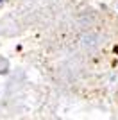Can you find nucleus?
<instances>
[{
    "label": "nucleus",
    "mask_w": 118,
    "mask_h": 120,
    "mask_svg": "<svg viewBox=\"0 0 118 120\" xmlns=\"http://www.w3.org/2000/svg\"><path fill=\"white\" fill-rule=\"evenodd\" d=\"M0 2H2V0H0Z\"/></svg>",
    "instance_id": "f257e3e1"
}]
</instances>
